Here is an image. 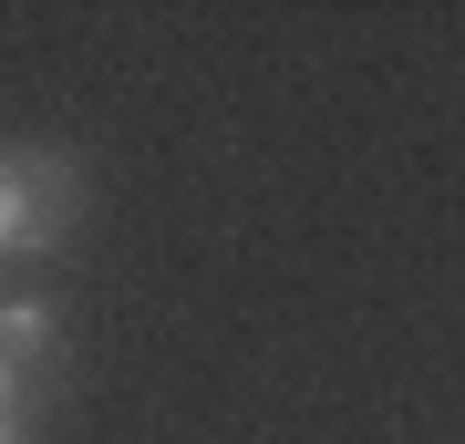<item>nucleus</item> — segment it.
<instances>
[{
	"label": "nucleus",
	"mask_w": 465,
	"mask_h": 444,
	"mask_svg": "<svg viewBox=\"0 0 465 444\" xmlns=\"http://www.w3.org/2000/svg\"><path fill=\"white\" fill-rule=\"evenodd\" d=\"M73 207H84L73 155H42V145L0 155V269H21V259H42V248H63V238H73Z\"/></svg>",
	"instance_id": "nucleus-1"
},
{
	"label": "nucleus",
	"mask_w": 465,
	"mask_h": 444,
	"mask_svg": "<svg viewBox=\"0 0 465 444\" xmlns=\"http://www.w3.org/2000/svg\"><path fill=\"white\" fill-rule=\"evenodd\" d=\"M52 362V311L42 300H0V444H21V382Z\"/></svg>",
	"instance_id": "nucleus-2"
}]
</instances>
